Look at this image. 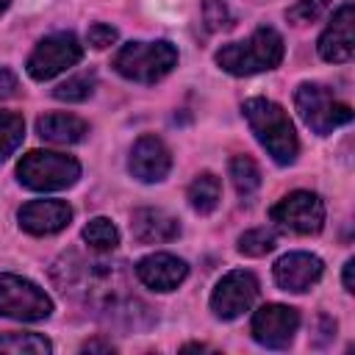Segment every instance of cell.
<instances>
[{
	"instance_id": "obj_1",
	"label": "cell",
	"mask_w": 355,
	"mask_h": 355,
	"mask_svg": "<svg viewBox=\"0 0 355 355\" xmlns=\"http://www.w3.org/2000/svg\"><path fill=\"white\" fill-rule=\"evenodd\" d=\"M53 280L61 286L64 294H72L80 302L92 305L94 313L111 324L139 330L153 322L150 308L130 291L125 263L67 252L53 266Z\"/></svg>"
},
{
	"instance_id": "obj_11",
	"label": "cell",
	"mask_w": 355,
	"mask_h": 355,
	"mask_svg": "<svg viewBox=\"0 0 355 355\" xmlns=\"http://www.w3.org/2000/svg\"><path fill=\"white\" fill-rule=\"evenodd\" d=\"M300 327V313L288 305H263L252 316V338L269 349H283L291 344Z\"/></svg>"
},
{
	"instance_id": "obj_16",
	"label": "cell",
	"mask_w": 355,
	"mask_h": 355,
	"mask_svg": "<svg viewBox=\"0 0 355 355\" xmlns=\"http://www.w3.org/2000/svg\"><path fill=\"white\" fill-rule=\"evenodd\" d=\"M322 277V261L311 252H288L275 263V280L283 291H308Z\"/></svg>"
},
{
	"instance_id": "obj_4",
	"label": "cell",
	"mask_w": 355,
	"mask_h": 355,
	"mask_svg": "<svg viewBox=\"0 0 355 355\" xmlns=\"http://www.w3.org/2000/svg\"><path fill=\"white\" fill-rule=\"evenodd\" d=\"M178 64V50L169 42H128L114 55V69L139 83L161 80Z\"/></svg>"
},
{
	"instance_id": "obj_9",
	"label": "cell",
	"mask_w": 355,
	"mask_h": 355,
	"mask_svg": "<svg viewBox=\"0 0 355 355\" xmlns=\"http://www.w3.org/2000/svg\"><path fill=\"white\" fill-rule=\"evenodd\" d=\"M272 222H277L286 230L294 233H319L324 225V205L313 191H291L286 194L272 211H269Z\"/></svg>"
},
{
	"instance_id": "obj_32",
	"label": "cell",
	"mask_w": 355,
	"mask_h": 355,
	"mask_svg": "<svg viewBox=\"0 0 355 355\" xmlns=\"http://www.w3.org/2000/svg\"><path fill=\"white\" fill-rule=\"evenodd\" d=\"M8 3H11V0H0V14H3L6 8H8Z\"/></svg>"
},
{
	"instance_id": "obj_13",
	"label": "cell",
	"mask_w": 355,
	"mask_h": 355,
	"mask_svg": "<svg viewBox=\"0 0 355 355\" xmlns=\"http://www.w3.org/2000/svg\"><path fill=\"white\" fill-rule=\"evenodd\" d=\"M130 175L144 180V183H155V180H164L169 166H172V155L166 150V144L155 136H141L133 150H130Z\"/></svg>"
},
{
	"instance_id": "obj_23",
	"label": "cell",
	"mask_w": 355,
	"mask_h": 355,
	"mask_svg": "<svg viewBox=\"0 0 355 355\" xmlns=\"http://www.w3.org/2000/svg\"><path fill=\"white\" fill-rule=\"evenodd\" d=\"M25 136V122L19 114H11V111H0V164L19 147Z\"/></svg>"
},
{
	"instance_id": "obj_24",
	"label": "cell",
	"mask_w": 355,
	"mask_h": 355,
	"mask_svg": "<svg viewBox=\"0 0 355 355\" xmlns=\"http://www.w3.org/2000/svg\"><path fill=\"white\" fill-rule=\"evenodd\" d=\"M275 244H277V236H275L272 230H266V227H252V230H247V233L239 239V250H241L244 255H252V258L272 252Z\"/></svg>"
},
{
	"instance_id": "obj_19",
	"label": "cell",
	"mask_w": 355,
	"mask_h": 355,
	"mask_svg": "<svg viewBox=\"0 0 355 355\" xmlns=\"http://www.w3.org/2000/svg\"><path fill=\"white\" fill-rule=\"evenodd\" d=\"M219 197H222V186H219V178H214L211 172L197 175L189 186V202L200 214H211L219 205Z\"/></svg>"
},
{
	"instance_id": "obj_5",
	"label": "cell",
	"mask_w": 355,
	"mask_h": 355,
	"mask_svg": "<svg viewBox=\"0 0 355 355\" xmlns=\"http://www.w3.org/2000/svg\"><path fill=\"white\" fill-rule=\"evenodd\" d=\"M17 175H19V183L33 191H55V189L72 186L80 178V164L64 153L31 150L17 164Z\"/></svg>"
},
{
	"instance_id": "obj_27",
	"label": "cell",
	"mask_w": 355,
	"mask_h": 355,
	"mask_svg": "<svg viewBox=\"0 0 355 355\" xmlns=\"http://www.w3.org/2000/svg\"><path fill=\"white\" fill-rule=\"evenodd\" d=\"M205 22L211 31H219V28H230V14H227V6L222 0H205Z\"/></svg>"
},
{
	"instance_id": "obj_22",
	"label": "cell",
	"mask_w": 355,
	"mask_h": 355,
	"mask_svg": "<svg viewBox=\"0 0 355 355\" xmlns=\"http://www.w3.org/2000/svg\"><path fill=\"white\" fill-rule=\"evenodd\" d=\"M50 349H53L50 341L44 336H39V333H6V336H0V352H11V355H17V352L44 355Z\"/></svg>"
},
{
	"instance_id": "obj_30",
	"label": "cell",
	"mask_w": 355,
	"mask_h": 355,
	"mask_svg": "<svg viewBox=\"0 0 355 355\" xmlns=\"http://www.w3.org/2000/svg\"><path fill=\"white\" fill-rule=\"evenodd\" d=\"M352 266H355V261L349 258V261L344 263V288H347V291H355V283H352Z\"/></svg>"
},
{
	"instance_id": "obj_15",
	"label": "cell",
	"mask_w": 355,
	"mask_h": 355,
	"mask_svg": "<svg viewBox=\"0 0 355 355\" xmlns=\"http://www.w3.org/2000/svg\"><path fill=\"white\" fill-rule=\"evenodd\" d=\"M72 208L64 200H33L19 208V225L33 236H50L67 227Z\"/></svg>"
},
{
	"instance_id": "obj_6",
	"label": "cell",
	"mask_w": 355,
	"mask_h": 355,
	"mask_svg": "<svg viewBox=\"0 0 355 355\" xmlns=\"http://www.w3.org/2000/svg\"><path fill=\"white\" fill-rule=\"evenodd\" d=\"M294 103H297L302 122L319 136L333 133L336 128H341L352 119V108L347 103L336 100V94L322 83H302L294 94Z\"/></svg>"
},
{
	"instance_id": "obj_8",
	"label": "cell",
	"mask_w": 355,
	"mask_h": 355,
	"mask_svg": "<svg viewBox=\"0 0 355 355\" xmlns=\"http://www.w3.org/2000/svg\"><path fill=\"white\" fill-rule=\"evenodd\" d=\"M80 55H83V47L75 39V33H53V36H44L36 44V50L31 53V58H28V75L33 80H50L58 72L75 67L80 61Z\"/></svg>"
},
{
	"instance_id": "obj_17",
	"label": "cell",
	"mask_w": 355,
	"mask_h": 355,
	"mask_svg": "<svg viewBox=\"0 0 355 355\" xmlns=\"http://www.w3.org/2000/svg\"><path fill=\"white\" fill-rule=\"evenodd\" d=\"M130 230H133V239L141 244H161V241L178 239L180 225L175 216H169L161 208H139L130 216Z\"/></svg>"
},
{
	"instance_id": "obj_18",
	"label": "cell",
	"mask_w": 355,
	"mask_h": 355,
	"mask_svg": "<svg viewBox=\"0 0 355 355\" xmlns=\"http://www.w3.org/2000/svg\"><path fill=\"white\" fill-rule=\"evenodd\" d=\"M36 130L44 141L53 144H75L89 133V125L75 114H44L36 122Z\"/></svg>"
},
{
	"instance_id": "obj_12",
	"label": "cell",
	"mask_w": 355,
	"mask_h": 355,
	"mask_svg": "<svg viewBox=\"0 0 355 355\" xmlns=\"http://www.w3.org/2000/svg\"><path fill=\"white\" fill-rule=\"evenodd\" d=\"M352 22H355V11H352V3H344L330 25L324 28V33L319 36V55L324 61H333V64H344L352 58V50H355V39H352Z\"/></svg>"
},
{
	"instance_id": "obj_21",
	"label": "cell",
	"mask_w": 355,
	"mask_h": 355,
	"mask_svg": "<svg viewBox=\"0 0 355 355\" xmlns=\"http://www.w3.org/2000/svg\"><path fill=\"white\" fill-rule=\"evenodd\" d=\"M230 178H233V186L241 197H250L261 186V169L250 155H236L230 161Z\"/></svg>"
},
{
	"instance_id": "obj_29",
	"label": "cell",
	"mask_w": 355,
	"mask_h": 355,
	"mask_svg": "<svg viewBox=\"0 0 355 355\" xmlns=\"http://www.w3.org/2000/svg\"><path fill=\"white\" fill-rule=\"evenodd\" d=\"M14 94H17V78L11 75V69H0V100Z\"/></svg>"
},
{
	"instance_id": "obj_31",
	"label": "cell",
	"mask_w": 355,
	"mask_h": 355,
	"mask_svg": "<svg viewBox=\"0 0 355 355\" xmlns=\"http://www.w3.org/2000/svg\"><path fill=\"white\" fill-rule=\"evenodd\" d=\"M83 349H103V352H111L114 347H111V344H103V341H89V344H83Z\"/></svg>"
},
{
	"instance_id": "obj_25",
	"label": "cell",
	"mask_w": 355,
	"mask_h": 355,
	"mask_svg": "<svg viewBox=\"0 0 355 355\" xmlns=\"http://www.w3.org/2000/svg\"><path fill=\"white\" fill-rule=\"evenodd\" d=\"M92 89H94V75L83 72V75H75V78L64 80L61 86H55L53 94L58 100H67V103H80V100H86L92 94Z\"/></svg>"
},
{
	"instance_id": "obj_2",
	"label": "cell",
	"mask_w": 355,
	"mask_h": 355,
	"mask_svg": "<svg viewBox=\"0 0 355 355\" xmlns=\"http://www.w3.org/2000/svg\"><path fill=\"white\" fill-rule=\"evenodd\" d=\"M241 111H244V116H247L255 139L266 147V153L277 164H291L297 158L300 144H297L294 125H291L288 114L277 103H272L266 97H252V100L244 103Z\"/></svg>"
},
{
	"instance_id": "obj_3",
	"label": "cell",
	"mask_w": 355,
	"mask_h": 355,
	"mask_svg": "<svg viewBox=\"0 0 355 355\" xmlns=\"http://www.w3.org/2000/svg\"><path fill=\"white\" fill-rule=\"evenodd\" d=\"M283 61V39L275 28H258L244 42L225 44L216 53V64L230 75H255L275 69Z\"/></svg>"
},
{
	"instance_id": "obj_10",
	"label": "cell",
	"mask_w": 355,
	"mask_h": 355,
	"mask_svg": "<svg viewBox=\"0 0 355 355\" xmlns=\"http://www.w3.org/2000/svg\"><path fill=\"white\" fill-rule=\"evenodd\" d=\"M258 297V280L252 272H244V269H233L227 272L214 294H211V308L219 319H236L241 316L244 311H250V305L255 302Z\"/></svg>"
},
{
	"instance_id": "obj_28",
	"label": "cell",
	"mask_w": 355,
	"mask_h": 355,
	"mask_svg": "<svg viewBox=\"0 0 355 355\" xmlns=\"http://www.w3.org/2000/svg\"><path fill=\"white\" fill-rule=\"evenodd\" d=\"M114 42H116V28L103 25V22H97V25L89 28V44H92V47L103 50V47H108V44H114Z\"/></svg>"
},
{
	"instance_id": "obj_26",
	"label": "cell",
	"mask_w": 355,
	"mask_h": 355,
	"mask_svg": "<svg viewBox=\"0 0 355 355\" xmlns=\"http://www.w3.org/2000/svg\"><path fill=\"white\" fill-rule=\"evenodd\" d=\"M330 0H297L291 8H288V19L297 22V25H305V22H316L324 11H327Z\"/></svg>"
},
{
	"instance_id": "obj_20",
	"label": "cell",
	"mask_w": 355,
	"mask_h": 355,
	"mask_svg": "<svg viewBox=\"0 0 355 355\" xmlns=\"http://www.w3.org/2000/svg\"><path fill=\"white\" fill-rule=\"evenodd\" d=\"M83 241H86L92 250H97V252H111V250L119 244V230L114 227L111 219L94 216V219H89V225L83 227Z\"/></svg>"
},
{
	"instance_id": "obj_14",
	"label": "cell",
	"mask_w": 355,
	"mask_h": 355,
	"mask_svg": "<svg viewBox=\"0 0 355 355\" xmlns=\"http://www.w3.org/2000/svg\"><path fill=\"white\" fill-rule=\"evenodd\" d=\"M136 275L153 291H172L186 280L189 266L169 252H153L136 263Z\"/></svg>"
},
{
	"instance_id": "obj_7",
	"label": "cell",
	"mask_w": 355,
	"mask_h": 355,
	"mask_svg": "<svg viewBox=\"0 0 355 355\" xmlns=\"http://www.w3.org/2000/svg\"><path fill=\"white\" fill-rule=\"evenodd\" d=\"M53 313L50 297L19 275H0V316L19 322H42Z\"/></svg>"
}]
</instances>
